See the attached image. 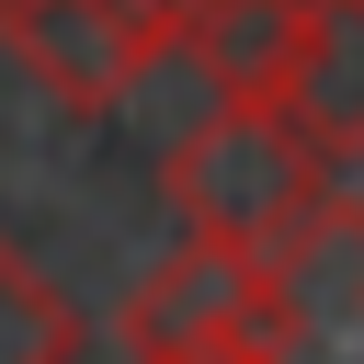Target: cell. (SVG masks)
<instances>
[{
    "instance_id": "6da1fadb",
    "label": "cell",
    "mask_w": 364,
    "mask_h": 364,
    "mask_svg": "<svg viewBox=\"0 0 364 364\" xmlns=\"http://www.w3.org/2000/svg\"><path fill=\"white\" fill-rule=\"evenodd\" d=\"M330 148L284 114V102H239V91H216V114L205 125H182V148L159 159V193H171V216L193 228V239H228V250H284L318 205H330Z\"/></svg>"
},
{
    "instance_id": "7a4b0ae2",
    "label": "cell",
    "mask_w": 364,
    "mask_h": 364,
    "mask_svg": "<svg viewBox=\"0 0 364 364\" xmlns=\"http://www.w3.org/2000/svg\"><path fill=\"white\" fill-rule=\"evenodd\" d=\"M262 318H273V262L193 239L125 296V353L136 364H262Z\"/></svg>"
},
{
    "instance_id": "3957f363",
    "label": "cell",
    "mask_w": 364,
    "mask_h": 364,
    "mask_svg": "<svg viewBox=\"0 0 364 364\" xmlns=\"http://www.w3.org/2000/svg\"><path fill=\"white\" fill-rule=\"evenodd\" d=\"M262 364H364V205L330 193L273 250V318Z\"/></svg>"
},
{
    "instance_id": "277c9868",
    "label": "cell",
    "mask_w": 364,
    "mask_h": 364,
    "mask_svg": "<svg viewBox=\"0 0 364 364\" xmlns=\"http://www.w3.org/2000/svg\"><path fill=\"white\" fill-rule=\"evenodd\" d=\"M0 46L23 57V80L68 114H114L171 46L125 11V0H0Z\"/></svg>"
},
{
    "instance_id": "5b68a950",
    "label": "cell",
    "mask_w": 364,
    "mask_h": 364,
    "mask_svg": "<svg viewBox=\"0 0 364 364\" xmlns=\"http://www.w3.org/2000/svg\"><path fill=\"white\" fill-rule=\"evenodd\" d=\"M284 114L330 159H364V0H307L296 68H284Z\"/></svg>"
},
{
    "instance_id": "8992f818",
    "label": "cell",
    "mask_w": 364,
    "mask_h": 364,
    "mask_svg": "<svg viewBox=\"0 0 364 364\" xmlns=\"http://www.w3.org/2000/svg\"><path fill=\"white\" fill-rule=\"evenodd\" d=\"M296 34H307V0H205V11H193V34H182V57L205 68V91L284 102Z\"/></svg>"
},
{
    "instance_id": "52a82bcc",
    "label": "cell",
    "mask_w": 364,
    "mask_h": 364,
    "mask_svg": "<svg viewBox=\"0 0 364 364\" xmlns=\"http://www.w3.org/2000/svg\"><path fill=\"white\" fill-rule=\"evenodd\" d=\"M0 364H80V318L68 296L0 239Z\"/></svg>"
},
{
    "instance_id": "ba28073f",
    "label": "cell",
    "mask_w": 364,
    "mask_h": 364,
    "mask_svg": "<svg viewBox=\"0 0 364 364\" xmlns=\"http://www.w3.org/2000/svg\"><path fill=\"white\" fill-rule=\"evenodd\" d=\"M125 11H136V23H148V34H159V46H182V34H193V11H205V0H125Z\"/></svg>"
}]
</instances>
